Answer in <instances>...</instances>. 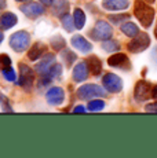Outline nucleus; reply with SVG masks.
I'll use <instances>...</instances> for the list:
<instances>
[{
  "instance_id": "14",
  "label": "nucleus",
  "mask_w": 157,
  "mask_h": 158,
  "mask_svg": "<svg viewBox=\"0 0 157 158\" xmlns=\"http://www.w3.org/2000/svg\"><path fill=\"white\" fill-rule=\"evenodd\" d=\"M70 43H72V45H73V48L78 50L80 52L86 54V52H90V51L92 50L91 43H90L88 40H86V39H84L83 36H80V35L73 36V37H72V40H70Z\"/></svg>"
},
{
  "instance_id": "38",
  "label": "nucleus",
  "mask_w": 157,
  "mask_h": 158,
  "mask_svg": "<svg viewBox=\"0 0 157 158\" xmlns=\"http://www.w3.org/2000/svg\"><path fill=\"white\" fill-rule=\"evenodd\" d=\"M15 2H19V3H29V2H32V0H15Z\"/></svg>"
},
{
  "instance_id": "9",
  "label": "nucleus",
  "mask_w": 157,
  "mask_h": 158,
  "mask_svg": "<svg viewBox=\"0 0 157 158\" xmlns=\"http://www.w3.org/2000/svg\"><path fill=\"white\" fill-rule=\"evenodd\" d=\"M55 63H57L55 55H54V54H46V55L40 59V62L36 63L35 70L44 77V76L48 74V72L51 70V68H53Z\"/></svg>"
},
{
  "instance_id": "34",
  "label": "nucleus",
  "mask_w": 157,
  "mask_h": 158,
  "mask_svg": "<svg viewBox=\"0 0 157 158\" xmlns=\"http://www.w3.org/2000/svg\"><path fill=\"white\" fill-rule=\"evenodd\" d=\"M153 98H155L156 101H157V85L153 87Z\"/></svg>"
},
{
  "instance_id": "29",
  "label": "nucleus",
  "mask_w": 157,
  "mask_h": 158,
  "mask_svg": "<svg viewBox=\"0 0 157 158\" xmlns=\"http://www.w3.org/2000/svg\"><path fill=\"white\" fill-rule=\"evenodd\" d=\"M0 105H2V110L3 111H13V107L10 106V101H8V98L6 95H3V94H0Z\"/></svg>"
},
{
  "instance_id": "15",
  "label": "nucleus",
  "mask_w": 157,
  "mask_h": 158,
  "mask_svg": "<svg viewBox=\"0 0 157 158\" xmlns=\"http://www.w3.org/2000/svg\"><path fill=\"white\" fill-rule=\"evenodd\" d=\"M128 6H129L128 0H104L102 2V7L109 11L125 10V8H128Z\"/></svg>"
},
{
  "instance_id": "25",
  "label": "nucleus",
  "mask_w": 157,
  "mask_h": 158,
  "mask_svg": "<svg viewBox=\"0 0 157 158\" xmlns=\"http://www.w3.org/2000/svg\"><path fill=\"white\" fill-rule=\"evenodd\" d=\"M51 45H53L54 50L62 51L63 48H65V45H66V41H65V39L63 37H61L59 35H57V36H54V37L51 39Z\"/></svg>"
},
{
  "instance_id": "28",
  "label": "nucleus",
  "mask_w": 157,
  "mask_h": 158,
  "mask_svg": "<svg viewBox=\"0 0 157 158\" xmlns=\"http://www.w3.org/2000/svg\"><path fill=\"white\" fill-rule=\"evenodd\" d=\"M61 73H62V66L59 65V63H55V65L51 68V70L48 72L47 77H50V78H57V77H59V76H61Z\"/></svg>"
},
{
  "instance_id": "33",
  "label": "nucleus",
  "mask_w": 157,
  "mask_h": 158,
  "mask_svg": "<svg viewBox=\"0 0 157 158\" xmlns=\"http://www.w3.org/2000/svg\"><path fill=\"white\" fill-rule=\"evenodd\" d=\"M84 111H86L84 106H76V107L73 109V113H84Z\"/></svg>"
},
{
  "instance_id": "36",
  "label": "nucleus",
  "mask_w": 157,
  "mask_h": 158,
  "mask_svg": "<svg viewBox=\"0 0 157 158\" xmlns=\"http://www.w3.org/2000/svg\"><path fill=\"white\" fill-rule=\"evenodd\" d=\"M4 7H6V0H0V10H3Z\"/></svg>"
},
{
  "instance_id": "2",
  "label": "nucleus",
  "mask_w": 157,
  "mask_h": 158,
  "mask_svg": "<svg viewBox=\"0 0 157 158\" xmlns=\"http://www.w3.org/2000/svg\"><path fill=\"white\" fill-rule=\"evenodd\" d=\"M31 45V35L25 30H18L10 39V47L15 52H23Z\"/></svg>"
},
{
  "instance_id": "31",
  "label": "nucleus",
  "mask_w": 157,
  "mask_h": 158,
  "mask_svg": "<svg viewBox=\"0 0 157 158\" xmlns=\"http://www.w3.org/2000/svg\"><path fill=\"white\" fill-rule=\"evenodd\" d=\"M3 76H4V78L7 81H15L17 80V74H15V70H14L13 68H7L3 70Z\"/></svg>"
},
{
  "instance_id": "11",
  "label": "nucleus",
  "mask_w": 157,
  "mask_h": 158,
  "mask_svg": "<svg viewBox=\"0 0 157 158\" xmlns=\"http://www.w3.org/2000/svg\"><path fill=\"white\" fill-rule=\"evenodd\" d=\"M21 11H22V13L25 14L26 17H29V18H37V17H40V15L44 14L46 8H44L43 4L29 2L28 4H25V6L21 7Z\"/></svg>"
},
{
  "instance_id": "37",
  "label": "nucleus",
  "mask_w": 157,
  "mask_h": 158,
  "mask_svg": "<svg viewBox=\"0 0 157 158\" xmlns=\"http://www.w3.org/2000/svg\"><path fill=\"white\" fill-rule=\"evenodd\" d=\"M3 39H4V36H3V32H2V30H0V44H2Z\"/></svg>"
},
{
  "instance_id": "39",
  "label": "nucleus",
  "mask_w": 157,
  "mask_h": 158,
  "mask_svg": "<svg viewBox=\"0 0 157 158\" xmlns=\"http://www.w3.org/2000/svg\"><path fill=\"white\" fill-rule=\"evenodd\" d=\"M143 2H146V3H149V4H152V3H155V0H143Z\"/></svg>"
},
{
  "instance_id": "7",
  "label": "nucleus",
  "mask_w": 157,
  "mask_h": 158,
  "mask_svg": "<svg viewBox=\"0 0 157 158\" xmlns=\"http://www.w3.org/2000/svg\"><path fill=\"white\" fill-rule=\"evenodd\" d=\"M102 83H104V87L108 92L117 94L123 89V80L114 73H106L102 78Z\"/></svg>"
},
{
  "instance_id": "13",
  "label": "nucleus",
  "mask_w": 157,
  "mask_h": 158,
  "mask_svg": "<svg viewBox=\"0 0 157 158\" xmlns=\"http://www.w3.org/2000/svg\"><path fill=\"white\" fill-rule=\"evenodd\" d=\"M108 63H109V66H113V68L129 69L128 56L121 52H117V54H114V55H112L109 59H108Z\"/></svg>"
},
{
  "instance_id": "20",
  "label": "nucleus",
  "mask_w": 157,
  "mask_h": 158,
  "mask_svg": "<svg viewBox=\"0 0 157 158\" xmlns=\"http://www.w3.org/2000/svg\"><path fill=\"white\" fill-rule=\"evenodd\" d=\"M86 63L88 65L90 72H91L94 76H98L99 73H101V70H102V62L99 60V58H96V56H90L88 59L86 60Z\"/></svg>"
},
{
  "instance_id": "32",
  "label": "nucleus",
  "mask_w": 157,
  "mask_h": 158,
  "mask_svg": "<svg viewBox=\"0 0 157 158\" xmlns=\"http://www.w3.org/2000/svg\"><path fill=\"white\" fill-rule=\"evenodd\" d=\"M145 110L149 111V113H157V102L155 103H147L145 106Z\"/></svg>"
},
{
  "instance_id": "1",
  "label": "nucleus",
  "mask_w": 157,
  "mask_h": 158,
  "mask_svg": "<svg viewBox=\"0 0 157 158\" xmlns=\"http://www.w3.org/2000/svg\"><path fill=\"white\" fill-rule=\"evenodd\" d=\"M134 14L143 28H150L153 21H155V10L149 6V3L146 4V2H143V0L135 2Z\"/></svg>"
},
{
  "instance_id": "8",
  "label": "nucleus",
  "mask_w": 157,
  "mask_h": 158,
  "mask_svg": "<svg viewBox=\"0 0 157 158\" xmlns=\"http://www.w3.org/2000/svg\"><path fill=\"white\" fill-rule=\"evenodd\" d=\"M33 81H35V74L32 69L25 63H19V80L17 81V84L25 89H31Z\"/></svg>"
},
{
  "instance_id": "24",
  "label": "nucleus",
  "mask_w": 157,
  "mask_h": 158,
  "mask_svg": "<svg viewBox=\"0 0 157 158\" xmlns=\"http://www.w3.org/2000/svg\"><path fill=\"white\" fill-rule=\"evenodd\" d=\"M129 19V15L128 14H113L109 15V21L114 25H123L124 22Z\"/></svg>"
},
{
  "instance_id": "19",
  "label": "nucleus",
  "mask_w": 157,
  "mask_h": 158,
  "mask_svg": "<svg viewBox=\"0 0 157 158\" xmlns=\"http://www.w3.org/2000/svg\"><path fill=\"white\" fill-rule=\"evenodd\" d=\"M120 30L124 33L127 37H135L137 35H139V28L134 22H129V21L120 25Z\"/></svg>"
},
{
  "instance_id": "22",
  "label": "nucleus",
  "mask_w": 157,
  "mask_h": 158,
  "mask_svg": "<svg viewBox=\"0 0 157 158\" xmlns=\"http://www.w3.org/2000/svg\"><path fill=\"white\" fill-rule=\"evenodd\" d=\"M61 22L62 26L66 29V32H73L76 25H74V19H73V15H69L65 14L63 17H61Z\"/></svg>"
},
{
  "instance_id": "16",
  "label": "nucleus",
  "mask_w": 157,
  "mask_h": 158,
  "mask_svg": "<svg viewBox=\"0 0 157 158\" xmlns=\"http://www.w3.org/2000/svg\"><path fill=\"white\" fill-rule=\"evenodd\" d=\"M51 7H53V14L55 17H63L69 11V0H53Z\"/></svg>"
},
{
  "instance_id": "18",
  "label": "nucleus",
  "mask_w": 157,
  "mask_h": 158,
  "mask_svg": "<svg viewBox=\"0 0 157 158\" xmlns=\"http://www.w3.org/2000/svg\"><path fill=\"white\" fill-rule=\"evenodd\" d=\"M44 52H46V45L43 43H35L31 47V50H29L28 58L31 60H37V59H40Z\"/></svg>"
},
{
  "instance_id": "21",
  "label": "nucleus",
  "mask_w": 157,
  "mask_h": 158,
  "mask_svg": "<svg viewBox=\"0 0 157 158\" xmlns=\"http://www.w3.org/2000/svg\"><path fill=\"white\" fill-rule=\"evenodd\" d=\"M73 19H74V25L76 29H83L84 23H86V14L81 8H74L73 11Z\"/></svg>"
},
{
  "instance_id": "35",
  "label": "nucleus",
  "mask_w": 157,
  "mask_h": 158,
  "mask_svg": "<svg viewBox=\"0 0 157 158\" xmlns=\"http://www.w3.org/2000/svg\"><path fill=\"white\" fill-rule=\"evenodd\" d=\"M40 2L46 6H51V2H53V0H40Z\"/></svg>"
},
{
  "instance_id": "30",
  "label": "nucleus",
  "mask_w": 157,
  "mask_h": 158,
  "mask_svg": "<svg viewBox=\"0 0 157 158\" xmlns=\"http://www.w3.org/2000/svg\"><path fill=\"white\" fill-rule=\"evenodd\" d=\"M11 66V58L6 54H0V70H4V69L10 68Z\"/></svg>"
},
{
  "instance_id": "26",
  "label": "nucleus",
  "mask_w": 157,
  "mask_h": 158,
  "mask_svg": "<svg viewBox=\"0 0 157 158\" xmlns=\"http://www.w3.org/2000/svg\"><path fill=\"white\" fill-rule=\"evenodd\" d=\"M62 58H63V60H65L66 66H70L72 63H74V60L77 59L76 54L70 50H66V48H63V51H62Z\"/></svg>"
},
{
  "instance_id": "4",
  "label": "nucleus",
  "mask_w": 157,
  "mask_h": 158,
  "mask_svg": "<svg viewBox=\"0 0 157 158\" xmlns=\"http://www.w3.org/2000/svg\"><path fill=\"white\" fill-rule=\"evenodd\" d=\"M91 37L94 39V40H108V39L112 37V35H113V29H112V26L109 23L106 22V21H96L94 29L91 30Z\"/></svg>"
},
{
  "instance_id": "12",
  "label": "nucleus",
  "mask_w": 157,
  "mask_h": 158,
  "mask_svg": "<svg viewBox=\"0 0 157 158\" xmlns=\"http://www.w3.org/2000/svg\"><path fill=\"white\" fill-rule=\"evenodd\" d=\"M90 69H88V65L86 62H80L74 66L73 69V80L74 83H83L88 78V74H90Z\"/></svg>"
},
{
  "instance_id": "10",
  "label": "nucleus",
  "mask_w": 157,
  "mask_h": 158,
  "mask_svg": "<svg viewBox=\"0 0 157 158\" xmlns=\"http://www.w3.org/2000/svg\"><path fill=\"white\" fill-rule=\"evenodd\" d=\"M46 99L50 105L58 106V105H61V103H63V99H65V91H63L61 87H53L47 91Z\"/></svg>"
},
{
  "instance_id": "17",
  "label": "nucleus",
  "mask_w": 157,
  "mask_h": 158,
  "mask_svg": "<svg viewBox=\"0 0 157 158\" xmlns=\"http://www.w3.org/2000/svg\"><path fill=\"white\" fill-rule=\"evenodd\" d=\"M18 22L17 19V15L13 14V13H6L2 15V18H0V26H2V29H11L13 26H15Z\"/></svg>"
},
{
  "instance_id": "5",
  "label": "nucleus",
  "mask_w": 157,
  "mask_h": 158,
  "mask_svg": "<svg viewBox=\"0 0 157 158\" xmlns=\"http://www.w3.org/2000/svg\"><path fill=\"white\" fill-rule=\"evenodd\" d=\"M134 98L138 102H146L147 99L153 98V85L147 81H138L134 89Z\"/></svg>"
},
{
  "instance_id": "27",
  "label": "nucleus",
  "mask_w": 157,
  "mask_h": 158,
  "mask_svg": "<svg viewBox=\"0 0 157 158\" xmlns=\"http://www.w3.org/2000/svg\"><path fill=\"white\" fill-rule=\"evenodd\" d=\"M104 107H105V102L104 101H101V99H94V101H91L88 103V110L90 111H101V110H104Z\"/></svg>"
},
{
  "instance_id": "23",
  "label": "nucleus",
  "mask_w": 157,
  "mask_h": 158,
  "mask_svg": "<svg viewBox=\"0 0 157 158\" xmlns=\"http://www.w3.org/2000/svg\"><path fill=\"white\" fill-rule=\"evenodd\" d=\"M102 48H104L105 51H108V52H114V51H119L120 44H119V41L112 40V39H108V40H104V43H102Z\"/></svg>"
},
{
  "instance_id": "6",
  "label": "nucleus",
  "mask_w": 157,
  "mask_h": 158,
  "mask_svg": "<svg viewBox=\"0 0 157 158\" xmlns=\"http://www.w3.org/2000/svg\"><path fill=\"white\" fill-rule=\"evenodd\" d=\"M150 45V37L146 33H139L135 37H132V40L128 43V50L134 54H139L142 51H145Z\"/></svg>"
},
{
  "instance_id": "40",
  "label": "nucleus",
  "mask_w": 157,
  "mask_h": 158,
  "mask_svg": "<svg viewBox=\"0 0 157 158\" xmlns=\"http://www.w3.org/2000/svg\"><path fill=\"white\" fill-rule=\"evenodd\" d=\"M155 36H156V39H157V25H156V28H155Z\"/></svg>"
},
{
  "instance_id": "3",
  "label": "nucleus",
  "mask_w": 157,
  "mask_h": 158,
  "mask_svg": "<svg viewBox=\"0 0 157 158\" xmlns=\"http://www.w3.org/2000/svg\"><path fill=\"white\" fill-rule=\"evenodd\" d=\"M105 95H106V89L96 85V84H86V85H81L77 89V96L81 101L101 98V96H105Z\"/></svg>"
}]
</instances>
